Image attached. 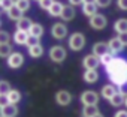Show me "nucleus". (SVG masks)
Masks as SVG:
<instances>
[{
  "mask_svg": "<svg viewBox=\"0 0 127 117\" xmlns=\"http://www.w3.org/2000/svg\"><path fill=\"white\" fill-rule=\"evenodd\" d=\"M105 71L109 75V80L112 81V84L118 86V89L127 84V60L126 58L114 57L111 63L105 66Z\"/></svg>",
  "mask_w": 127,
  "mask_h": 117,
  "instance_id": "f257e3e1",
  "label": "nucleus"
},
{
  "mask_svg": "<svg viewBox=\"0 0 127 117\" xmlns=\"http://www.w3.org/2000/svg\"><path fill=\"white\" fill-rule=\"evenodd\" d=\"M66 56H67L66 50L63 48V47H60V45H55V47H52V48L49 50V58H51L54 63H61V62H64V60H66Z\"/></svg>",
  "mask_w": 127,
  "mask_h": 117,
  "instance_id": "f03ea898",
  "label": "nucleus"
},
{
  "mask_svg": "<svg viewBox=\"0 0 127 117\" xmlns=\"http://www.w3.org/2000/svg\"><path fill=\"white\" fill-rule=\"evenodd\" d=\"M69 47L72 51H81L85 47V38L82 33H73L69 38Z\"/></svg>",
  "mask_w": 127,
  "mask_h": 117,
  "instance_id": "7ed1b4c3",
  "label": "nucleus"
},
{
  "mask_svg": "<svg viewBox=\"0 0 127 117\" xmlns=\"http://www.w3.org/2000/svg\"><path fill=\"white\" fill-rule=\"evenodd\" d=\"M24 65V56L18 51H12L8 56V66L11 69H18Z\"/></svg>",
  "mask_w": 127,
  "mask_h": 117,
  "instance_id": "20e7f679",
  "label": "nucleus"
},
{
  "mask_svg": "<svg viewBox=\"0 0 127 117\" xmlns=\"http://www.w3.org/2000/svg\"><path fill=\"white\" fill-rule=\"evenodd\" d=\"M106 24H108V20L103 14H96V15L90 17V26L94 30H103L106 27Z\"/></svg>",
  "mask_w": 127,
  "mask_h": 117,
  "instance_id": "39448f33",
  "label": "nucleus"
},
{
  "mask_svg": "<svg viewBox=\"0 0 127 117\" xmlns=\"http://www.w3.org/2000/svg\"><path fill=\"white\" fill-rule=\"evenodd\" d=\"M51 35L52 38L61 41V39H64L67 36V27L66 24H63V23H55L52 27H51Z\"/></svg>",
  "mask_w": 127,
  "mask_h": 117,
  "instance_id": "423d86ee",
  "label": "nucleus"
},
{
  "mask_svg": "<svg viewBox=\"0 0 127 117\" xmlns=\"http://www.w3.org/2000/svg\"><path fill=\"white\" fill-rule=\"evenodd\" d=\"M81 102L84 105H97L99 102V95L94 90H85L81 95Z\"/></svg>",
  "mask_w": 127,
  "mask_h": 117,
  "instance_id": "0eeeda50",
  "label": "nucleus"
},
{
  "mask_svg": "<svg viewBox=\"0 0 127 117\" xmlns=\"http://www.w3.org/2000/svg\"><path fill=\"white\" fill-rule=\"evenodd\" d=\"M55 102L61 107H67L72 102V95L67 90H58L55 93Z\"/></svg>",
  "mask_w": 127,
  "mask_h": 117,
  "instance_id": "6e6552de",
  "label": "nucleus"
},
{
  "mask_svg": "<svg viewBox=\"0 0 127 117\" xmlns=\"http://www.w3.org/2000/svg\"><path fill=\"white\" fill-rule=\"evenodd\" d=\"M0 116L2 117H17L18 116V107L14 104H8L6 107L0 108Z\"/></svg>",
  "mask_w": 127,
  "mask_h": 117,
  "instance_id": "1a4fd4ad",
  "label": "nucleus"
},
{
  "mask_svg": "<svg viewBox=\"0 0 127 117\" xmlns=\"http://www.w3.org/2000/svg\"><path fill=\"white\" fill-rule=\"evenodd\" d=\"M82 65H84L85 69H96V71H97V66L100 65V63H99V57H96V56H93V54H88V56L84 58Z\"/></svg>",
  "mask_w": 127,
  "mask_h": 117,
  "instance_id": "9d476101",
  "label": "nucleus"
},
{
  "mask_svg": "<svg viewBox=\"0 0 127 117\" xmlns=\"http://www.w3.org/2000/svg\"><path fill=\"white\" fill-rule=\"evenodd\" d=\"M108 50H109L111 54H118V53H121V51L124 50V47H123V44L120 42L118 38H112V39L108 42Z\"/></svg>",
  "mask_w": 127,
  "mask_h": 117,
  "instance_id": "9b49d317",
  "label": "nucleus"
},
{
  "mask_svg": "<svg viewBox=\"0 0 127 117\" xmlns=\"http://www.w3.org/2000/svg\"><path fill=\"white\" fill-rule=\"evenodd\" d=\"M60 17H61V20H64V21H72L75 18V8L70 6V5H64Z\"/></svg>",
  "mask_w": 127,
  "mask_h": 117,
  "instance_id": "f8f14e48",
  "label": "nucleus"
},
{
  "mask_svg": "<svg viewBox=\"0 0 127 117\" xmlns=\"http://www.w3.org/2000/svg\"><path fill=\"white\" fill-rule=\"evenodd\" d=\"M27 33H29V36H33V38L40 39V38L43 36V26H42V24H39V23H33Z\"/></svg>",
  "mask_w": 127,
  "mask_h": 117,
  "instance_id": "ddd939ff",
  "label": "nucleus"
},
{
  "mask_svg": "<svg viewBox=\"0 0 127 117\" xmlns=\"http://www.w3.org/2000/svg\"><path fill=\"white\" fill-rule=\"evenodd\" d=\"M108 51H109L108 44H105V42H96L93 45V56H96V57H100V56L106 54Z\"/></svg>",
  "mask_w": 127,
  "mask_h": 117,
  "instance_id": "4468645a",
  "label": "nucleus"
},
{
  "mask_svg": "<svg viewBox=\"0 0 127 117\" xmlns=\"http://www.w3.org/2000/svg\"><path fill=\"white\" fill-rule=\"evenodd\" d=\"M32 20L27 18V17H21L18 21H17V30H21V32H29V29L32 27Z\"/></svg>",
  "mask_w": 127,
  "mask_h": 117,
  "instance_id": "2eb2a0df",
  "label": "nucleus"
},
{
  "mask_svg": "<svg viewBox=\"0 0 127 117\" xmlns=\"http://www.w3.org/2000/svg\"><path fill=\"white\" fill-rule=\"evenodd\" d=\"M6 98H8L9 104H14V105H17V104L21 101V92H20L18 89H11V90L6 93Z\"/></svg>",
  "mask_w": 127,
  "mask_h": 117,
  "instance_id": "dca6fc26",
  "label": "nucleus"
},
{
  "mask_svg": "<svg viewBox=\"0 0 127 117\" xmlns=\"http://www.w3.org/2000/svg\"><path fill=\"white\" fill-rule=\"evenodd\" d=\"M118 90L115 89V86L114 84H105L103 87H102V96L108 101V99H111L115 93H117Z\"/></svg>",
  "mask_w": 127,
  "mask_h": 117,
  "instance_id": "f3484780",
  "label": "nucleus"
},
{
  "mask_svg": "<svg viewBox=\"0 0 127 117\" xmlns=\"http://www.w3.org/2000/svg\"><path fill=\"white\" fill-rule=\"evenodd\" d=\"M27 38H29V33L27 32H21V30H17L15 33H14V42L15 44H18V45H26V42H27Z\"/></svg>",
  "mask_w": 127,
  "mask_h": 117,
  "instance_id": "a211bd4d",
  "label": "nucleus"
},
{
  "mask_svg": "<svg viewBox=\"0 0 127 117\" xmlns=\"http://www.w3.org/2000/svg\"><path fill=\"white\" fill-rule=\"evenodd\" d=\"M63 5L61 2H54L51 6H49V9H48V14L51 15V17H60V14H61V11H63Z\"/></svg>",
  "mask_w": 127,
  "mask_h": 117,
  "instance_id": "6ab92c4d",
  "label": "nucleus"
},
{
  "mask_svg": "<svg viewBox=\"0 0 127 117\" xmlns=\"http://www.w3.org/2000/svg\"><path fill=\"white\" fill-rule=\"evenodd\" d=\"M99 80V74H97V71L96 69H87L85 71V74H84V81L85 83H96Z\"/></svg>",
  "mask_w": 127,
  "mask_h": 117,
  "instance_id": "aec40b11",
  "label": "nucleus"
},
{
  "mask_svg": "<svg viewBox=\"0 0 127 117\" xmlns=\"http://www.w3.org/2000/svg\"><path fill=\"white\" fill-rule=\"evenodd\" d=\"M114 30L120 35V33H126L127 32V18H120L115 21L114 24Z\"/></svg>",
  "mask_w": 127,
  "mask_h": 117,
  "instance_id": "412c9836",
  "label": "nucleus"
},
{
  "mask_svg": "<svg viewBox=\"0 0 127 117\" xmlns=\"http://www.w3.org/2000/svg\"><path fill=\"white\" fill-rule=\"evenodd\" d=\"M29 54H30V57H33V58H39V57L43 54V47H42L40 44H36V45H33V47H29Z\"/></svg>",
  "mask_w": 127,
  "mask_h": 117,
  "instance_id": "4be33fe9",
  "label": "nucleus"
},
{
  "mask_svg": "<svg viewBox=\"0 0 127 117\" xmlns=\"http://www.w3.org/2000/svg\"><path fill=\"white\" fill-rule=\"evenodd\" d=\"M6 14H8V17H9V20H14V21H18L21 17H23V12L14 5L12 8H9L8 11H6Z\"/></svg>",
  "mask_w": 127,
  "mask_h": 117,
  "instance_id": "5701e85b",
  "label": "nucleus"
},
{
  "mask_svg": "<svg viewBox=\"0 0 127 117\" xmlns=\"http://www.w3.org/2000/svg\"><path fill=\"white\" fill-rule=\"evenodd\" d=\"M82 12H84V15H87V17L96 15V14H97V6H96V3H84Z\"/></svg>",
  "mask_w": 127,
  "mask_h": 117,
  "instance_id": "b1692460",
  "label": "nucleus"
},
{
  "mask_svg": "<svg viewBox=\"0 0 127 117\" xmlns=\"http://www.w3.org/2000/svg\"><path fill=\"white\" fill-rule=\"evenodd\" d=\"M97 113H99L97 105H84V108H82V116L84 117H93Z\"/></svg>",
  "mask_w": 127,
  "mask_h": 117,
  "instance_id": "393cba45",
  "label": "nucleus"
},
{
  "mask_svg": "<svg viewBox=\"0 0 127 117\" xmlns=\"http://www.w3.org/2000/svg\"><path fill=\"white\" fill-rule=\"evenodd\" d=\"M124 98H126V96H124L123 93L117 92V93L109 99V101H111V105H112V107H120V105H123V104H124Z\"/></svg>",
  "mask_w": 127,
  "mask_h": 117,
  "instance_id": "a878e982",
  "label": "nucleus"
},
{
  "mask_svg": "<svg viewBox=\"0 0 127 117\" xmlns=\"http://www.w3.org/2000/svg\"><path fill=\"white\" fill-rule=\"evenodd\" d=\"M12 53V45L11 44H0V57L8 58V56Z\"/></svg>",
  "mask_w": 127,
  "mask_h": 117,
  "instance_id": "bb28decb",
  "label": "nucleus"
},
{
  "mask_svg": "<svg viewBox=\"0 0 127 117\" xmlns=\"http://www.w3.org/2000/svg\"><path fill=\"white\" fill-rule=\"evenodd\" d=\"M23 14L26 12V11H29L30 9V0H15V3H14Z\"/></svg>",
  "mask_w": 127,
  "mask_h": 117,
  "instance_id": "cd10ccee",
  "label": "nucleus"
},
{
  "mask_svg": "<svg viewBox=\"0 0 127 117\" xmlns=\"http://www.w3.org/2000/svg\"><path fill=\"white\" fill-rule=\"evenodd\" d=\"M112 58H114V54H111V53L108 51L106 54H103V56H100V57H99V63H102L103 66H106L108 63H111Z\"/></svg>",
  "mask_w": 127,
  "mask_h": 117,
  "instance_id": "c85d7f7f",
  "label": "nucleus"
},
{
  "mask_svg": "<svg viewBox=\"0 0 127 117\" xmlns=\"http://www.w3.org/2000/svg\"><path fill=\"white\" fill-rule=\"evenodd\" d=\"M11 89H12V87H11V84H9L8 81H5V80L0 81V95H6Z\"/></svg>",
  "mask_w": 127,
  "mask_h": 117,
  "instance_id": "c756f323",
  "label": "nucleus"
},
{
  "mask_svg": "<svg viewBox=\"0 0 127 117\" xmlns=\"http://www.w3.org/2000/svg\"><path fill=\"white\" fill-rule=\"evenodd\" d=\"M11 41V35L6 30H0V44H9Z\"/></svg>",
  "mask_w": 127,
  "mask_h": 117,
  "instance_id": "7c9ffc66",
  "label": "nucleus"
},
{
  "mask_svg": "<svg viewBox=\"0 0 127 117\" xmlns=\"http://www.w3.org/2000/svg\"><path fill=\"white\" fill-rule=\"evenodd\" d=\"M14 3H15V0H0V6L5 9V12H6L9 8H12Z\"/></svg>",
  "mask_w": 127,
  "mask_h": 117,
  "instance_id": "2f4dec72",
  "label": "nucleus"
},
{
  "mask_svg": "<svg viewBox=\"0 0 127 117\" xmlns=\"http://www.w3.org/2000/svg\"><path fill=\"white\" fill-rule=\"evenodd\" d=\"M52 3H54V0H39V6H40L43 11H48Z\"/></svg>",
  "mask_w": 127,
  "mask_h": 117,
  "instance_id": "473e14b6",
  "label": "nucleus"
},
{
  "mask_svg": "<svg viewBox=\"0 0 127 117\" xmlns=\"http://www.w3.org/2000/svg\"><path fill=\"white\" fill-rule=\"evenodd\" d=\"M36 44H40L37 38H33V36H29V38H27V42H26L27 47H33V45H36Z\"/></svg>",
  "mask_w": 127,
  "mask_h": 117,
  "instance_id": "72a5a7b5",
  "label": "nucleus"
},
{
  "mask_svg": "<svg viewBox=\"0 0 127 117\" xmlns=\"http://www.w3.org/2000/svg\"><path fill=\"white\" fill-rule=\"evenodd\" d=\"M96 6H99V8H106V6H109L111 5V0H96Z\"/></svg>",
  "mask_w": 127,
  "mask_h": 117,
  "instance_id": "f704fd0d",
  "label": "nucleus"
},
{
  "mask_svg": "<svg viewBox=\"0 0 127 117\" xmlns=\"http://www.w3.org/2000/svg\"><path fill=\"white\" fill-rule=\"evenodd\" d=\"M118 39H120V42L123 44V47H127V32H126V33H120V35H118Z\"/></svg>",
  "mask_w": 127,
  "mask_h": 117,
  "instance_id": "c9c22d12",
  "label": "nucleus"
},
{
  "mask_svg": "<svg viewBox=\"0 0 127 117\" xmlns=\"http://www.w3.org/2000/svg\"><path fill=\"white\" fill-rule=\"evenodd\" d=\"M8 104H9V101H8V98H6V95H0V108L6 107Z\"/></svg>",
  "mask_w": 127,
  "mask_h": 117,
  "instance_id": "e433bc0d",
  "label": "nucleus"
},
{
  "mask_svg": "<svg viewBox=\"0 0 127 117\" xmlns=\"http://www.w3.org/2000/svg\"><path fill=\"white\" fill-rule=\"evenodd\" d=\"M118 8L121 11H127V0H118Z\"/></svg>",
  "mask_w": 127,
  "mask_h": 117,
  "instance_id": "4c0bfd02",
  "label": "nucleus"
},
{
  "mask_svg": "<svg viewBox=\"0 0 127 117\" xmlns=\"http://www.w3.org/2000/svg\"><path fill=\"white\" fill-rule=\"evenodd\" d=\"M114 117H127V110H118Z\"/></svg>",
  "mask_w": 127,
  "mask_h": 117,
  "instance_id": "58836bf2",
  "label": "nucleus"
},
{
  "mask_svg": "<svg viewBox=\"0 0 127 117\" xmlns=\"http://www.w3.org/2000/svg\"><path fill=\"white\" fill-rule=\"evenodd\" d=\"M69 5H70V6H78V5H82V0H69Z\"/></svg>",
  "mask_w": 127,
  "mask_h": 117,
  "instance_id": "ea45409f",
  "label": "nucleus"
},
{
  "mask_svg": "<svg viewBox=\"0 0 127 117\" xmlns=\"http://www.w3.org/2000/svg\"><path fill=\"white\" fill-rule=\"evenodd\" d=\"M96 0H82V3H94Z\"/></svg>",
  "mask_w": 127,
  "mask_h": 117,
  "instance_id": "a19ab883",
  "label": "nucleus"
},
{
  "mask_svg": "<svg viewBox=\"0 0 127 117\" xmlns=\"http://www.w3.org/2000/svg\"><path fill=\"white\" fill-rule=\"evenodd\" d=\"M93 117H105V116H103V114H100V113H97V114H96V116H93Z\"/></svg>",
  "mask_w": 127,
  "mask_h": 117,
  "instance_id": "79ce46f5",
  "label": "nucleus"
},
{
  "mask_svg": "<svg viewBox=\"0 0 127 117\" xmlns=\"http://www.w3.org/2000/svg\"><path fill=\"white\" fill-rule=\"evenodd\" d=\"M3 12H5V9H3V8H2V6H0V15H2V14H3Z\"/></svg>",
  "mask_w": 127,
  "mask_h": 117,
  "instance_id": "37998d69",
  "label": "nucleus"
},
{
  "mask_svg": "<svg viewBox=\"0 0 127 117\" xmlns=\"http://www.w3.org/2000/svg\"><path fill=\"white\" fill-rule=\"evenodd\" d=\"M124 105H126V108H127V96L124 98Z\"/></svg>",
  "mask_w": 127,
  "mask_h": 117,
  "instance_id": "c03bdc74",
  "label": "nucleus"
},
{
  "mask_svg": "<svg viewBox=\"0 0 127 117\" xmlns=\"http://www.w3.org/2000/svg\"><path fill=\"white\" fill-rule=\"evenodd\" d=\"M0 26H2V20H0Z\"/></svg>",
  "mask_w": 127,
  "mask_h": 117,
  "instance_id": "a18cd8bd",
  "label": "nucleus"
},
{
  "mask_svg": "<svg viewBox=\"0 0 127 117\" xmlns=\"http://www.w3.org/2000/svg\"><path fill=\"white\" fill-rule=\"evenodd\" d=\"M37 2H39V0H37Z\"/></svg>",
  "mask_w": 127,
  "mask_h": 117,
  "instance_id": "49530a36",
  "label": "nucleus"
},
{
  "mask_svg": "<svg viewBox=\"0 0 127 117\" xmlns=\"http://www.w3.org/2000/svg\"><path fill=\"white\" fill-rule=\"evenodd\" d=\"M0 117H2V116H0Z\"/></svg>",
  "mask_w": 127,
  "mask_h": 117,
  "instance_id": "de8ad7c7",
  "label": "nucleus"
}]
</instances>
